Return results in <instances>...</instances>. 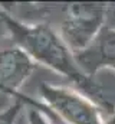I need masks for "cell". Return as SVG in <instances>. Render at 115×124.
I'll use <instances>...</instances> for the list:
<instances>
[{"mask_svg":"<svg viewBox=\"0 0 115 124\" xmlns=\"http://www.w3.org/2000/svg\"><path fill=\"white\" fill-rule=\"evenodd\" d=\"M40 95L46 105L66 124H105L101 108L89 97L75 90L43 82Z\"/></svg>","mask_w":115,"mask_h":124,"instance_id":"cell-3","label":"cell"},{"mask_svg":"<svg viewBox=\"0 0 115 124\" xmlns=\"http://www.w3.org/2000/svg\"><path fill=\"white\" fill-rule=\"evenodd\" d=\"M79 66L89 77L101 68H115V28L105 26L96 40L84 52L75 55Z\"/></svg>","mask_w":115,"mask_h":124,"instance_id":"cell-5","label":"cell"},{"mask_svg":"<svg viewBox=\"0 0 115 124\" xmlns=\"http://www.w3.org/2000/svg\"><path fill=\"white\" fill-rule=\"evenodd\" d=\"M29 124H53L50 118L40 110L37 108H30L29 110Z\"/></svg>","mask_w":115,"mask_h":124,"instance_id":"cell-6","label":"cell"},{"mask_svg":"<svg viewBox=\"0 0 115 124\" xmlns=\"http://www.w3.org/2000/svg\"><path fill=\"white\" fill-rule=\"evenodd\" d=\"M109 7L104 3H71L65 6L59 35L78 55L86 51L107 26Z\"/></svg>","mask_w":115,"mask_h":124,"instance_id":"cell-2","label":"cell"},{"mask_svg":"<svg viewBox=\"0 0 115 124\" xmlns=\"http://www.w3.org/2000/svg\"><path fill=\"white\" fill-rule=\"evenodd\" d=\"M114 71H115V68H114Z\"/></svg>","mask_w":115,"mask_h":124,"instance_id":"cell-9","label":"cell"},{"mask_svg":"<svg viewBox=\"0 0 115 124\" xmlns=\"http://www.w3.org/2000/svg\"><path fill=\"white\" fill-rule=\"evenodd\" d=\"M1 23H4V22H3V15L0 13V26H1Z\"/></svg>","mask_w":115,"mask_h":124,"instance_id":"cell-7","label":"cell"},{"mask_svg":"<svg viewBox=\"0 0 115 124\" xmlns=\"http://www.w3.org/2000/svg\"><path fill=\"white\" fill-rule=\"evenodd\" d=\"M3 22L16 40V45L22 48L35 62L43 63L58 74L66 77L75 85L81 87L89 98H92V101L95 100L96 104L109 108L108 101L102 97L93 78L79 66L75 54L55 29L46 23L23 25L7 15H3Z\"/></svg>","mask_w":115,"mask_h":124,"instance_id":"cell-1","label":"cell"},{"mask_svg":"<svg viewBox=\"0 0 115 124\" xmlns=\"http://www.w3.org/2000/svg\"><path fill=\"white\" fill-rule=\"evenodd\" d=\"M0 124H10V123H0Z\"/></svg>","mask_w":115,"mask_h":124,"instance_id":"cell-8","label":"cell"},{"mask_svg":"<svg viewBox=\"0 0 115 124\" xmlns=\"http://www.w3.org/2000/svg\"><path fill=\"white\" fill-rule=\"evenodd\" d=\"M35 69V61L16 46L0 51V91L14 94Z\"/></svg>","mask_w":115,"mask_h":124,"instance_id":"cell-4","label":"cell"}]
</instances>
